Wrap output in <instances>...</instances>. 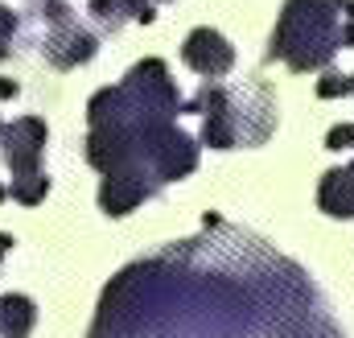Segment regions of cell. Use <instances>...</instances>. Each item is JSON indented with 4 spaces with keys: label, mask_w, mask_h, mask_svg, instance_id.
I'll return each mask as SVG.
<instances>
[{
    "label": "cell",
    "mask_w": 354,
    "mask_h": 338,
    "mask_svg": "<svg viewBox=\"0 0 354 338\" xmlns=\"http://www.w3.org/2000/svg\"><path fill=\"white\" fill-rule=\"evenodd\" d=\"M87 338H346L317 285L260 240L218 227L124 268Z\"/></svg>",
    "instance_id": "cell-1"
},
{
    "label": "cell",
    "mask_w": 354,
    "mask_h": 338,
    "mask_svg": "<svg viewBox=\"0 0 354 338\" xmlns=\"http://www.w3.org/2000/svg\"><path fill=\"white\" fill-rule=\"evenodd\" d=\"M342 46V25L334 12V0H288L276 33H272V58H284L292 71H317L326 66Z\"/></svg>",
    "instance_id": "cell-2"
},
{
    "label": "cell",
    "mask_w": 354,
    "mask_h": 338,
    "mask_svg": "<svg viewBox=\"0 0 354 338\" xmlns=\"http://www.w3.org/2000/svg\"><path fill=\"white\" fill-rule=\"evenodd\" d=\"M46 120L25 116L17 124L4 128V166L12 169V177H33L41 173V149H46Z\"/></svg>",
    "instance_id": "cell-3"
},
{
    "label": "cell",
    "mask_w": 354,
    "mask_h": 338,
    "mask_svg": "<svg viewBox=\"0 0 354 338\" xmlns=\"http://www.w3.org/2000/svg\"><path fill=\"white\" fill-rule=\"evenodd\" d=\"M181 62L189 66V71H198V75H206V79H223L231 66H235V50H231V42L218 33V29H194L189 37H185V46H181Z\"/></svg>",
    "instance_id": "cell-4"
},
{
    "label": "cell",
    "mask_w": 354,
    "mask_h": 338,
    "mask_svg": "<svg viewBox=\"0 0 354 338\" xmlns=\"http://www.w3.org/2000/svg\"><path fill=\"white\" fill-rule=\"evenodd\" d=\"M41 54H46L50 66H58V71H75V66H83V62L95 58V37H91L83 25L66 21V25H54V33L41 42Z\"/></svg>",
    "instance_id": "cell-5"
},
{
    "label": "cell",
    "mask_w": 354,
    "mask_h": 338,
    "mask_svg": "<svg viewBox=\"0 0 354 338\" xmlns=\"http://www.w3.org/2000/svg\"><path fill=\"white\" fill-rule=\"evenodd\" d=\"M153 194H157V190H153L149 181L111 173V177H103V186H99V206H103L107 215H128L132 206H140V202L153 198Z\"/></svg>",
    "instance_id": "cell-6"
},
{
    "label": "cell",
    "mask_w": 354,
    "mask_h": 338,
    "mask_svg": "<svg viewBox=\"0 0 354 338\" xmlns=\"http://www.w3.org/2000/svg\"><path fill=\"white\" fill-rule=\"evenodd\" d=\"M317 202H322V211H326V215L351 219V215H354V166L351 169H330V173L322 177Z\"/></svg>",
    "instance_id": "cell-7"
},
{
    "label": "cell",
    "mask_w": 354,
    "mask_h": 338,
    "mask_svg": "<svg viewBox=\"0 0 354 338\" xmlns=\"http://www.w3.org/2000/svg\"><path fill=\"white\" fill-rule=\"evenodd\" d=\"M37 326V305L25 293H4L0 297V335L4 338H25Z\"/></svg>",
    "instance_id": "cell-8"
},
{
    "label": "cell",
    "mask_w": 354,
    "mask_h": 338,
    "mask_svg": "<svg viewBox=\"0 0 354 338\" xmlns=\"http://www.w3.org/2000/svg\"><path fill=\"white\" fill-rule=\"evenodd\" d=\"M17 202H25V206H37L46 194H50V177H46V169L41 173H33V177H12V190H8Z\"/></svg>",
    "instance_id": "cell-9"
},
{
    "label": "cell",
    "mask_w": 354,
    "mask_h": 338,
    "mask_svg": "<svg viewBox=\"0 0 354 338\" xmlns=\"http://www.w3.org/2000/svg\"><path fill=\"white\" fill-rule=\"evenodd\" d=\"M91 12H95V17H99V25H103V29H111V33L124 25V17H132L124 0H91Z\"/></svg>",
    "instance_id": "cell-10"
},
{
    "label": "cell",
    "mask_w": 354,
    "mask_h": 338,
    "mask_svg": "<svg viewBox=\"0 0 354 338\" xmlns=\"http://www.w3.org/2000/svg\"><path fill=\"white\" fill-rule=\"evenodd\" d=\"M326 149H334V153L354 149V124H338V128H330V136H326Z\"/></svg>",
    "instance_id": "cell-11"
},
{
    "label": "cell",
    "mask_w": 354,
    "mask_h": 338,
    "mask_svg": "<svg viewBox=\"0 0 354 338\" xmlns=\"http://www.w3.org/2000/svg\"><path fill=\"white\" fill-rule=\"evenodd\" d=\"M351 91V79H342V75H326L322 83H317V95L322 99H338V95H346Z\"/></svg>",
    "instance_id": "cell-12"
},
{
    "label": "cell",
    "mask_w": 354,
    "mask_h": 338,
    "mask_svg": "<svg viewBox=\"0 0 354 338\" xmlns=\"http://www.w3.org/2000/svg\"><path fill=\"white\" fill-rule=\"evenodd\" d=\"M124 4H128V12H132L136 21H145V25L157 17V12H153V0H124Z\"/></svg>",
    "instance_id": "cell-13"
},
{
    "label": "cell",
    "mask_w": 354,
    "mask_h": 338,
    "mask_svg": "<svg viewBox=\"0 0 354 338\" xmlns=\"http://www.w3.org/2000/svg\"><path fill=\"white\" fill-rule=\"evenodd\" d=\"M12 33H17V17H12V8L0 4V42H8Z\"/></svg>",
    "instance_id": "cell-14"
},
{
    "label": "cell",
    "mask_w": 354,
    "mask_h": 338,
    "mask_svg": "<svg viewBox=\"0 0 354 338\" xmlns=\"http://www.w3.org/2000/svg\"><path fill=\"white\" fill-rule=\"evenodd\" d=\"M17 91L21 87L12 83V79H0V99H17Z\"/></svg>",
    "instance_id": "cell-15"
},
{
    "label": "cell",
    "mask_w": 354,
    "mask_h": 338,
    "mask_svg": "<svg viewBox=\"0 0 354 338\" xmlns=\"http://www.w3.org/2000/svg\"><path fill=\"white\" fill-rule=\"evenodd\" d=\"M342 46H354V21L342 29Z\"/></svg>",
    "instance_id": "cell-16"
},
{
    "label": "cell",
    "mask_w": 354,
    "mask_h": 338,
    "mask_svg": "<svg viewBox=\"0 0 354 338\" xmlns=\"http://www.w3.org/2000/svg\"><path fill=\"white\" fill-rule=\"evenodd\" d=\"M8 248H12V235H4V231H0V256L8 252Z\"/></svg>",
    "instance_id": "cell-17"
},
{
    "label": "cell",
    "mask_w": 354,
    "mask_h": 338,
    "mask_svg": "<svg viewBox=\"0 0 354 338\" xmlns=\"http://www.w3.org/2000/svg\"><path fill=\"white\" fill-rule=\"evenodd\" d=\"M4 58H8V46H4V42H0V62H4Z\"/></svg>",
    "instance_id": "cell-18"
},
{
    "label": "cell",
    "mask_w": 354,
    "mask_h": 338,
    "mask_svg": "<svg viewBox=\"0 0 354 338\" xmlns=\"http://www.w3.org/2000/svg\"><path fill=\"white\" fill-rule=\"evenodd\" d=\"M4 198H8V190H4V186H0V202H4Z\"/></svg>",
    "instance_id": "cell-19"
},
{
    "label": "cell",
    "mask_w": 354,
    "mask_h": 338,
    "mask_svg": "<svg viewBox=\"0 0 354 338\" xmlns=\"http://www.w3.org/2000/svg\"><path fill=\"white\" fill-rule=\"evenodd\" d=\"M0 136H4V124H0Z\"/></svg>",
    "instance_id": "cell-20"
}]
</instances>
